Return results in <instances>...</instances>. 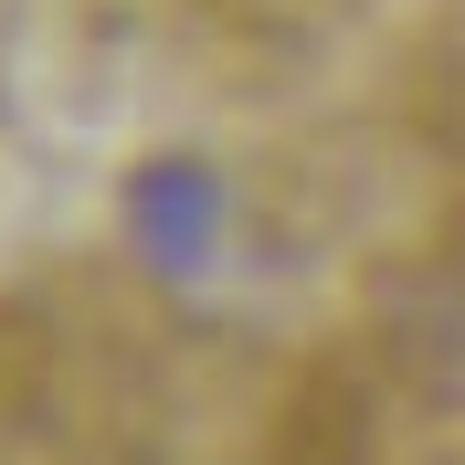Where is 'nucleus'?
<instances>
[{
	"label": "nucleus",
	"mask_w": 465,
	"mask_h": 465,
	"mask_svg": "<svg viewBox=\"0 0 465 465\" xmlns=\"http://www.w3.org/2000/svg\"><path fill=\"white\" fill-rule=\"evenodd\" d=\"M402 360L423 371L434 402L465 412V264H434V275L402 296Z\"/></svg>",
	"instance_id": "obj_1"
},
{
	"label": "nucleus",
	"mask_w": 465,
	"mask_h": 465,
	"mask_svg": "<svg viewBox=\"0 0 465 465\" xmlns=\"http://www.w3.org/2000/svg\"><path fill=\"white\" fill-rule=\"evenodd\" d=\"M212 180L202 170H148L138 180V223H148V243H159V264H202L212 254Z\"/></svg>",
	"instance_id": "obj_2"
}]
</instances>
